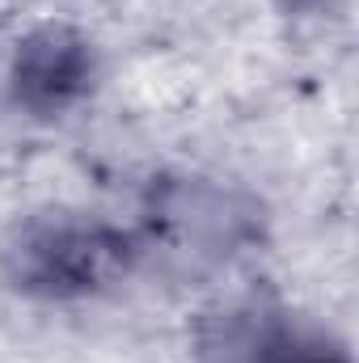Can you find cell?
I'll list each match as a JSON object with an SVG mask.
<instances>
[{
    "label": "cell",
    "mask_w": 359,
    "mask_h": 363,
    "mask_svg": "<svg viewBox=\"0 0 359 363\" xmlns=\"http://www.w3.org/2000/svg\"><path fill=\"white\" fill-rule=\"evenodd\" d=\"M131 262V241L89 216L72 211H43L26 216L0 245L4 279L43 300L89 296L114 283Z\"/></svg>",
    "instance_id": "cell-1"
},
{
    "label": "cell",
    "mask_w": 359,
    "mask_h": 363,
    "mask_svg": "<svg viewBox=\"0 0 359 363\" xmlns=\"http://www.w3.org/2000/svg\"><path fill=\"white\" fill-rule=\"evenodd\" d=\"M93 47L68 26L34 30L13 55V97L30 114H64L93 89Z\"/></svg>",
    "instance_id": "cell-2"
},
{
    "label": "cell",
    "mask_w": 359,
    "mask_h": 363,
    "mask_svg": "<svg viewBox=\"0 0 359 363\" xmlns=\"http://www.w3.org/2000/svg\"><path fill=\"white\" fill-rule=\"evenodd\" d=\"M283 9H317V4H326V0H279Z\"/></svg>",
    "instance_id": "cell-4"
},
{
    "label": "cell",
    "mask_w": 359,
    "mask_h": 363,
    "mask_svg": "<svg viewBox=\"0 0 359 363\" xmlns=\"http://www.w3.org/2000/svg\"><path fill=\"white\" fill-rule=\"evenodd\" d=\"M263 363H347V355L334 347V342H321V338H300V334H283L270 355Z\"/></svg>",
    "instance_id": "cell-3"
}]
</instances>
